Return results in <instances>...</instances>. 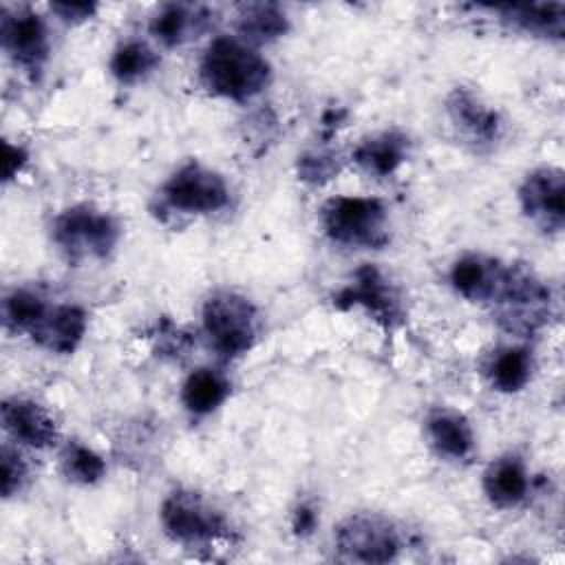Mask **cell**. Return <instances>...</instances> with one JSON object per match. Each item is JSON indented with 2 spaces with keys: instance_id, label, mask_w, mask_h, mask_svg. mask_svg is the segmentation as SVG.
<instances>
[{
  "instance_id": "obj_1",
  "label": "cell",
  "mask_w": 565,
  "mask_h": 565,
  "mask_svg": "<svg viewBox=\"0 0 565 565\" xmlns=\"http://www.w3.org/2000/svg\"><path fill=\"white\" fill-rule=\"evenodd\" d=\"M203 86L225 99L245 102L258 95L271 77L269 62L241 38H214L201 60Z\"/></svg>"
},
{
  "instance_id": "obj_2",
  "label": "cell",
  "mask_w": 565,
  "mask_h": 565,
  "mask_svg": "<svg viewBox=\"0 0 565 565\" xmlns=\"http://www.w3.org/2000/svg\"><path fill=\"white\" fill-rule=\"evenodd\" d=\"M503 329L530 335L550 316V289L525 267L503 265L488 300Z\"/></svg>"
},
{
  "instance_id": "obj_3",
  "label": "cell",
  "mask_w": 565,
  "mask_h": 565,
  "mask_svg": "<svg viewBox=\"0 0 565 565\" xmlns=\"http://www.w3.org/2000/svg\"><path fill=\"white\" fill-rule=\"evenodd\" d=\"M327 236L349 247H382L388 243V212L375 196H333L320 210Z\"/></svg>"
},
{
  "instance_id": "obj_4",
  "label": "cell",
  "mask_w": 565,
  "mask_h": 565,
  "mask_svg": "<svg viewBox=\"0 0 565 565\" xmlns=\"http://www.w3.org/2000/svg\"><path fill=\"white\" fill-rule=\"evenodd\" d=\"M203 329L214 351L225 358L247 353L258 335V311L236 291H216L203 305Z\"/></svg>"
},
{
  "instance_id": "obj_5",
  "label": "cell",
  "mask_w": 565,
  "mask_h": 565,
  "mask_svg": "<svg viewBox=\"0 0 565 565\" xmlns=\"http://www.w3.org/2000/svg\"><path fill=\"white\" fill-rule=\"evenodd\" d=\"M53 241L71 260L106 258L119 241V223L90 205H73L55 216Z\"/></svg>"
},
{
  "instance_id": "obj_6",
  "label": "cell",
  "mask_w": 565,
  "mask_h": 565,
  "mask_svg": "<svg viewBox=\"0 0 565 565\" xmlns=\"http://www.w3.org/2000/svg\"><path fill=\"white\" fill-rule=\"evenodd\" d=\"M161 525L172 541L210 543L227 534L225 516L199 492L174 490L161 503Z\"/></svg>"
},
{
  "instance_id": "obj_7",
  "label": "cell",
  "mask_w": 565,
  "mask_h": 565,
  "mask_svg": "<svg viewBox=\"0 0 565 565\" xmlns=\"http://www.w3.org/2000/svg\"><path fill=\"white\" fill-rule=\"evenodd\" d=\"M161 196L170 210L183 214H210L230 203V188L218 172L190 161L163 183Z\"/></svg>"
},
{
  "instance_id": "obj_8",
  "label": "cell",
  "mask_w": 565,
  "mask_h": 565,
  "mask_svg": "<svg viewBox=\"0 0 565 565\" xmlns=\"http://www.w3.org/2000/svg\"><path fill=\"white\" fill-rule=\"evenodd\" d=\"M335 545L349 561L386 563L402 547L399 532L391 519L373 512L347 516L335 530Z\"/></svg>"
},
{
  "instance_id": "obj_9",
  "label": "cell",
  "mask_w": 565,
  "mask_h": 565,
  "mask_svg": "<svg viewBox=\"0 0 565 565\" xmlns=\"http://www.w3.org/2000/svg\"><path fill=\"white\" fill-rule=\"evenodd\" d=\"M333 305L340 309L360 307L386 329H395L404 320V305L397 289L373 265H362L351 282L335 294Z\"/></svg>"
},
{
  "instance_id": "obj_10",
  "label": "cell",
  "mask_w": 565,
  "mask_h": 565,
  "mask_svg": "<svg viewBox=\"0 0 565 565\" xmlns=\"http://www.w3.org/2000/svg\"><path fill=\"white\" fill-rule=\"evenodd\" d=\"M0 38L4 53L15 66L35 73L49 57V33L44 20L31 9H2Z\"/></svg>"
},
{
  "instance_id": "obj_11",
  "label": "cell",
  "mask_w": 565,
  "mask_h": 565,
  "mask_svg": "<svg viewBox=\"0 0 565 565\" xmlns=\"http://www.w3.org/2000/svg\"><path fill=\"white\" fill-rule=\"evenodd\" d=\"M521 210L543 230L558 232L565 223V177L558 168L530 172L519 188Z\"/></svg>"
},
{
  "instance_id": "obj_12",
  "label": "cell",
  "mask_w": 565,
  "mask_h": 565,
  "mask_svg": "<svg viewBox=\"0 0 565 565\" xmlns=\"http://www.w3.org/2000/svg\"><path fill=\"white\" fill-rule=\"evenodd\" d=\"M0 419L4 430L24 446L49 448L57 441V426L53 417L33 399H4L0 406Z\"/></svg>"
},
{
  "instance_id": "obj_13",
  "label": "cell",
  "mask_w": 565,
  "mask_h": 565,
  "mask_svg": "<svg viewBox=\"0 0 565 565\" xmlns=\"http://www.w3.org/2000/svg\"><path fill=\"white\" fill-rule=\"evenodd\" d=\"M29 333L53 353H73L86 333V313L77 305L49 307Z\"/></svg>"
},
{
  "instance_id": "obj_14",
  "label": "cell",
  "mask_w": 565,
  "mask_h": 565,
  "mask_svg": "<svg viewBox=\"0 0 565 565\" xmlns=\"http://www.w3.org/2000/svg\"><path fill=\"white\" fill-rule=\"evenodd\" d=\"M523 33L539 38L561 40L565 33V4L563 2H510L490 7Z\"/></svg>"
},
{
  "instance_id": "obj_15",
  "label": "cell",
  "mask_w": 565,
  "mask_h": 565,
  "mask_svg": "<svg viewBox=\"0 0 565 565\" xmlns=\"http://www.w3.org/2000/svg\"><path fill=\"white\" fill-rule=\"evenodd\" d=\"M452 124L468 135L475 143H490L499 137V115L486 106L475 93L455 88L446 99Z\"/></svg>"
},
{
  "instance_id": "obj_16",
  "label": "cell",
  "mask_w": 565,
  "mask_h": 565,
  "mask_svg": "<svg viewBox=\"0 0 565 565\" xmlns=\"http://www.w3.org/2000/svg\"><path fill=\"white\" fill-rule=\"evenodd\" d=\"M530 490L525 463L516 455L494 459L483 472V492L497 508H516Z\"/></svg>"
},
{
  "instance_id": "obj_17",
  "label": "cell",
  "mask_w": 565,
  "mask_h": 565,
  "mask_svg": "<svg viewBox=\"0 0 565 565\" xmlns=\"http://www.w3.org/2000/svg\"><path fill=\"white\" fill-rule=\"evenodd\" d=\"M501 263L481 254H466L455 260L450 269V282L459 296L472 302H488L497 278L501 274Z\"/></svg>"
},
{
  "instance_id": "obj_18",
  "label": "cell",
  "mask_w": 565,
  "mask_h": 565,
  "mask_svg": "<svg viewBox=\"0 0 565 565\" xmlns=\"http://www.w3.org/2000/svg\"><path fill=\"white\" fill-rule=\"evenodd\" d=\"M426 430L437 452L450 459H463L475 448L470 422L452 408H435L426 417Z\"/></svg>"
},
{
  "instance_id": "obj_19",
  "label": "cell",
  "mask_w": 565,
  "mask_h": 565,
  "mask_svg": "<svg viewBox=\"0 0 565 565\" xmlns=\"http://www.w3.org/2000/svg\"><path fill=\"white\" fill-rule=\"evenodd\" d=\"M210 24V11L190 4H163L150 20V33L166 46L183 44Z\"/></svg>"
},
{
  "instance_id": "obj_20",
  "label": "cell",
  "mask_w": 565,
  "mask_h": 565,
  "mask_svg": "<svg viewBox=\"0 0 565 565\" xmlns=\"http://www.w3.org/2000/svg\"><path fill=\"white\" fill-rule=\"evenodd\" d=\"M236 29L247 44L274 42L289 31L287 13L274 2H243L236 7Z\"/></svg>"
},
{
  "instance_id": "obj_21",
  "label": "cell",
  "mask_w": 565,
  "mask_h": 565,
  "mask_svg": "<svg viewBox=\"0 0 565 565\" xmlns=\"http://www.w3.org/2000/svg\"><path fill=\"white\" fill-rule=\"evenodd\" d=\"M408 154V139L399 132H380L369 139H364L355 152L353 159L360 163L366 172L375 177H386L393 174L402 161Z\"/></svg>"
},
{
  "instance_id": "obj_22",
  "label": "cell",
  "mask_w": 565,
  "mask_h": 565,
  "mask_svg": "<svg viewBox=\"0 0 565 565\" xmlns=\"http://www.w3.org/2000/svg\"><path fill=\"white\" fill-rule=\"evenodd\" d=\"M230 395V382L214 369L192 371L181 386V402L194 415H207L216 411Z\"/></svg>"
},
{
  "instance_id": "obj_23",
  "label": "cell",
  "mask_w": 565,
  "mask_h": 565,
  "mask_svg": "<svg viewBox=\"0 0 565 565\" xmlns=\"http://www.w3.org/2000/svg\"><path fill=\"white\" fill-rule=\"evenodd\" d=\"M486 375L492 388L501 393H516L521 391L532 375V353L525 347H505L499 349L488 366Z\"/></svg>"
},
{
  "instance_id": "obj_24",
  "label": "cell",
  "mask_w": 565,
  "mask_h": 565,
  "mask_svg": "<svg viewBox=\"0 0 565 565\" xmlns=\"http://www.w3.org/2000/svg\"><path fill=\"white\" fill-rule=\"evenodd\" d=\"M157 66H159L157 51L139 40H128L119 44L110 57V73L121 84H132L150 75Z\"/></svg>"
},
{
  "instance_id": "obj_25",
  "label": "cell",
  "mask_w": 565,
  "mask_h": 565,
  "mask_svg": "<svg viewBox=\"0 0 565 565\" xmlns=\"http://www.w3.org/2000/svg\"><path fill=\"white\" fill-rule=\"evenodd\" d=\"M46 309V302L38 294L29 289H13L2 300L4 327L11 331H31Z\"/></svg>"
},
{
  "instance_id": "obj_26",
  "label": "cell",
  "mask_w": 565,
  "mask_h": 565,
  "mask_svg": "<svg viewBox=\"0 0 565 565\" xmlns=\"http://www.w3.org/2000/svg\"><path fill=\"white\" fill-rule=\"evenodd\" d=\"M62 470L71 481L88 486L104 477L106 463L93 448L79 441H68L62 450Z\"/></svg>"
},
{
  "instance_id": "obj_27",
  "label": "cell",
  "mask_w": 565,
  "mask_h": 565,
  "mask_svg": "<svg viewBox=\"0 0 565 565\" xmlns=\"http://www.w3.org/2000/svg\"><path fill=\"white\" fill-rule=\"evenodd\" d=\"M26 475H29V468H26L24 457L18 450H13L11 446H2V470H0L2 497L9 499L15 492H20V488L26 481Z\"/></svg>"
},
{
  "instance_id": "obj_28",
  "label": "cell",
  "mask_w": 565,
  "mask_h": 565,
  "mask_svg": "<svg viewBox=\"0 0 565 565\" xmlns=\"http://www.w3.org/2000/svg\"><path fill=\"white\" fill-rule=\"evenodd\" d=\"M340 166L331 154H305L298 161V174L305 181L311 183H322L327 179H331L333 174H338Z\"/></svg>"
},
{
  "instance_id": "obj_29",
  "label": "cell",
  "mask_w": 565,
  "mask_h": 565,
  "mask_svg": "<svg viewBox=\"0 0 565 565\" xmlns=\"http://www.w3.org/2000/svg\"><path fill=\"white\" fill-rule=\"evenodd\" d=\"M51 11L57 13L64 22H84L97 11L95 2H53Z\"/></svg>"
},
{
  "instance_id": "obj_30",
  "label": "cell",
  "mask_w": 565,
  "mask_h": 565,
  "mask_svg": "<svg viewBox=\"0 0 565 565\" xmlns=\"http://www.w3.org/2000/svg\"><path fill=\"white\" fill-rule=\"evenodd\" d=\"M26 161V152L24 148L20 146H11V143H4V154H2V174L4 179L9 181L20 168L22 163Z\"/></svg>"
},
{
  "instance_id": "obj_31",
  "label": "cell",
  "mask_w": 565,
  "mask_h": 565,
  "mask_svg": "<svg viewBox=\"0 0 565 565\" xmlns=\"http://www.w3.org/2000/svg\"><path fill=\"white\" fill-rule=\"evenodd\" d=\"M316 525V512L309 505H300L294 514V532L296 534H309Z\"/></svg>"
}]
</instances>
